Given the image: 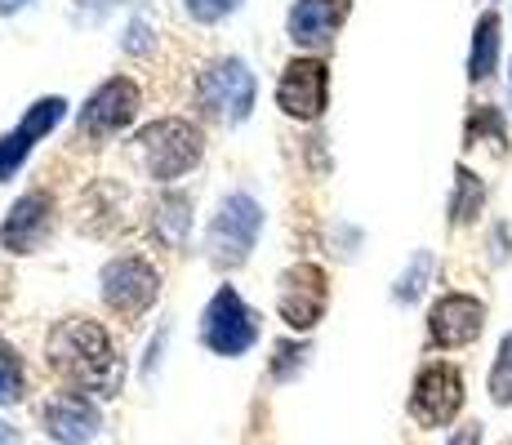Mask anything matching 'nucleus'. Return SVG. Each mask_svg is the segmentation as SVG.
I'll return each instance as SVG.
<instances>
[{"mask_svg": "<svg viewBox=\"0 0 512 445\" xmlns=\"http://www.w3.org/2000/svg\"><path fill=\"white\" fill-rule=\"evenodd\" d=\"M49 361L85 397H116L125 383V361L116 352L112 334L90 316H67L49 330Z\"/></svg>", "mask_w": 512, "mask_h": 445, "instance_id": "nucleus-1", "label": "nucleus"}, {"mask_svg": "<svg viewBox=\"0 0 512 445\" xmlns=\"http://www.w3.org/2000/svg\"><path fill=\"white\" fill-rule=\"evenodd\" d=\"M134 152H139V165L152 183H174L187 170H196L205 156L201 130L183 116H161V121L143 125L134 134Z\"/></svg>", "mask_w": 512, "mask_h": 445, "instance_id": "nucleus-2", "label": "nucleus"}, {"mask_svg": "<svg viewBox=\"0 0 512 445\" xmlns=\"http://www.w3.org/2000/svg\"><path fill=\"white\" fill-rule=\"evenodd\" d=\"M263 232V205L250 192H228L205 227V259L219 272H232L254 254V241Z\"/></svg>", "mask_w": 512, "mask_h": 445, "instance_id": "nucleus-3", "label": "nucleus"}, {"mask_svg": "<svg viewBox=\"0 0 512 445\" xmlns=\"http://www.w3.org/2000/svg\"><path fill=\"white\" fill-rule=\"evenodd\" d=\"M196 107L205 121L236 125L254 107V72L241 58H214L196 72Z\"/></svg>", "mask_w": 512, "mask_h": 445, "instance_id": "nucleus-4", "label": "nucleus"}, {"mask_svg": "<svg viewBox=\"0 0 512 445\" xmlns=\"http://www.w3.org/2000/svg\"><path fill=\"white\" fill-rule=\"evenodd\" d=\"M254 339H259V316H254V308L232 285H219L201 312V343L214 356H241L254 348Z\"/></svg>", "mask_w": 512, "mask_h": 445, "instance_id": "nucleus-5", "label": "nucleus"}, {"mask_svg": "<svg viewBox=\"0 0 512 445\" xmlns=\"http://www.w3.org/2000/svg\"><path fill=\"white\" fill-rule=\"evenodd\" d=\"M464 410V374L450 361H432L415 374L410 388V419L419 428H446L455 423V414Z\"/></svg>", "mask_w": 512, "mask_h": 445, "instance_id": "nucleus-6", "label": "nucleus"}, {"mask_svg": "<svg viewBox=\"0 0 512 445\" xmlns=\"http://www.w3.org/2000/svg\"><path fill=\"white\" fill-rule=\"evenodd\" d=\"M98 290H103V303L121 316H139L156 303L161 294V276L156 267L143 259V254H121L98 272Z\"/></svg>", "mask_w": 512, "mask_h": 445, "instance_id": "nucleus-7", "label": "nucleus"}, {"mask_svg": "<svg viewBox=\"0 0 512 445\" xmlns=\"http://www.w3.org/2000/svg\"><path fill=\"white\" fill-rule=\"evenodd\" d=\"M330 303V285L326 272L317 263H294L281 272V290H277V312L290 330H317V321L326 316Z\"/></svg>", "mask_w": 512, "mask_h": 445, "instance_id": "nucleus-8", "label": "nucleus"}, {"mask_svg": "<svg viewBox=\"0 0 512 445\" xmlns=\"http://www.w3.org/2000/svg\"><path fill=\"white\" fill-rule=\"evenodd\" d=\"M63 116H67V98L45 94V98H36V103L27 107L23 121H18L14 130L0 134V183H5V178H14L18 170H23L27 156L36 152V143H41L45 134H54Z\"/></svg>", "mask_w": 512, "mask_h": 445, "instance_id": "nucleus-9", "label": "nucleus"}, {"mask_svg": "<svg viewBox=\"0 0 512 445\" xmlns=\"http://www.w3.org/2000/svg\"><path fill=\"white\" fill-rule=\"evenodd\" d=\"M326 98H330V76H326V63L317 58H290L277 81V103L290 121H317L326 112Z\"/></svg>", "mask_w": 512, "mask_h": 445, "instance_id": "nucleus-10", "label": "nucleus"}, {"mask_svg": "<svg viewBox=\"0 0 512 445\" xmlns=\"http://www.w3.org/2000/svg\"><path fill=\"white\" fill-rule=\"evenodd\" d=\"M139 85L130 76H112L85 98L81 107V134L85 138H107V134H121L125 125H134L139 116Z\"/></svg>", "mask_w": 512, "mask_h": 445, "instance_id": "nucleus-11", "label": "nucleus"}, {"mask_svg": "<svg viewBox=\"0 0 512 445\" xmlns=\"http://www.w3.org/2000/svg\"><path fill=\"white\" fill-rule=\"evenodd\" d=\"M486 325V303L472 294H441L428 312V339L432 348H464Z\"/></svg>", "mask_w": 512, "mask_h": 445, "instance_id": "nucleus-12", "label": "nucleus"}, {"mask_svg": "<svg viewBox=\"0 0 512 445\" xmlns=\"http://www.w3.org/2000/svg\"><path fill=\"white\" fill-rule=\"evenodd\" d=\"M49 227H54V201L45 192H27L14 201V210L0 223V250L9 254H32L45 245Z\"/></svg>", "mask_w": 512, "mask_h": 445, "instance_id": "nucleus-13", "label": "nucleus"}, {"mask_svg": "<svg viewBox=\"0 0 512 445\" xmlns=\"http://www.w3.org/2000/svg\"><path fill=\"white\" fill-rule=\"evenodd\" d=\"M45 428L58 445H90L103 428V419H98V405L85 392H58L45 405Z\"/></svg>", "mask_w": 512, "mask_h": 445, "instance_id": "nucleus-14", "label": "nucleus"}, {"mask_svg": "<svg viewBox=\"0 0 512 445\" xmlns=\"http://www.w3.org/2000/svg\"><path fill=\"white\" fill-rule=\"evenodd\" d=\"M339 18H343V5H334V0H294L290 18H285V32L303 49L330 45L334 32H339Z\"/></svg>", "mask_w": 512, "mask_h": 445, "instance_id": "nucleus-15", "label": "nucleus"}, {"mask_svg": "<svg viewBox=\"0 0 512 445\" xmlns=\"http://www.w3.org/2000/svg\"><path fill=\"white\" fill-rule=\"evenodd\" d=\"M192 196L187 192H165L156 196L152 205V232L161 245H170V250H183L187 236H192Z\"/></svg>", "mask_w": 512, "mask_h": 445, "instance_id": "nucleus-16", "label": "nucleus"}, {"mask_svg": "<svg viewBox=\"0 0 512 445\" xmlns=\"http://www.w3.org/2000/svg\"><path fill=\"white\" fill-rule=\"evenodd\" d=\"M499 32H504V23H499L495 9L477 18V27H472V54H468V81H486L499 67V41H504Z\"/></svg>", "mask_w": 512, "mask_h": 445, "instance_id": "nucleus-17", "label": "nucleus"}, {"mask_svg": "<svg viewBox=\"0 0 512 445\" xmlns=\"http://www.w3.org/2000/svg\"><path fill=\"white\" fill-rule=\"evenodd\" d=\"M481 205H486V183L459 165L455 170V192H450V223H472L481 214Z\"/></svg>", "mask_w": 512, "mask_h": 445, "instance_id": "nucleus-18", "label": "nucleus"}, {"mask_svg": "<svg viewBox=\"0 0 512 445\" xmlns=\"http://www.w3.org/2000/svg\"><path fill=\"white\" fill-rule=\"evenodd\" d=\"M432 267H437V259H432L428 250H419L415 259L406 263V272H401V276H397V285H392V299H397L401 308H410V303H419V294H423V285H428Z\"/></svg>", "mask_w": 512, "mask_h": 445, "instance_id": "nucleus-19", "label": "nucleus"}, {"mask_svg": "<svg viewBox=\"0 0 512 445\" xmlns=\"http://www.w3.org/2000/svg\"><path fill=\"white\" fill-rule=\"evenodd\" d=\"M490 401L495 405H512V330L499 339V352H495V365H490Z\"/></svg>", "mask_w": 512, "mask_h": 445, "instance_id": "nucleus-20", "label": "nucleus"}, {"mask_svg": "<svg viewBox=\"0 0 512 445\" xmlns=\"http://www.w3.org/2000/svg\"><path fill=\"white\" fill-rule=\"evenodd\" d=\"M27 388V370H23V356L9 348L5 339H0V405H14L23 397Z\"/></svg>", "mask_w": 512, "mask_h": 445, "instance_id": "nucleus-21", "label": "nucleus"}, {"mask_svg": "<svg viewBox=\"0 0 512 445\" xmlns=\"http://www.w3.org/2000/svg\"><path fill=\"white\" fill-rule=\"evenodd\" d=\"M308 356H312L308 343H281L277 361H272V379H294V374L308 365Z\"/></svg>", "mask_w": 512, "mask_h": 445, "instance_id": "nucleus-22", "label": "nucleus"}, {"mask_svg": "<svg viewBox=\"0 0 512 445\" xmlns=\"http://www.w3.org/2000/svg\"><path fill=\"white\" fill-rule=\"evenodd\" d=\"M236 5H241V0H183V9H187L192 23H223Z\"/></svg>", "mask_w": 512, "mask_h": 445, "instance_id": "nucleus-23", "label": "nucleus"}, {"mask_svg": "<svg viewBox=\"0 0 512 445\" xmlns=\"http://www.w3.org/2000/svg\"><path fill=\"white\" fill-rule=\"evenodd\" d=\"M450 445H481V423H464V428L450 437Z\"/></svg>", "mask_w": 512, "mask_h": 445, "instance_id": "nucleus-24", "label": "nucleus"}, {"mask_svg": "<svg viewBox=\"0 0 512 445\" xmlns=\"http://www.w3.org/2000/svg\"><path fill=\"white\" fill-rule=\"evenodd\" d=\"M23 5H36V0H0V14H18Z\"/></svg>", "mask_w": 512, "mask_h": 445, "instance_id": "nucleus-25", "label": "nucleus"}]
</instances>
